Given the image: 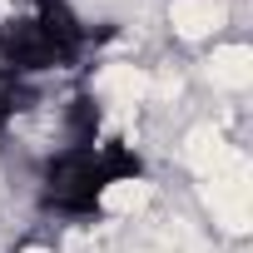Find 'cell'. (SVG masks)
Masks as SVG:
<instances>
[{
    "mask_svg": "<svg viewBox=\"0 0 253 253\" xmlns=\"http://www.w3.org/2000/svg\"><path fill=\"white\" fill-rule=\"evenodd\" d=\"M144 179V159L114 139V134H99L94 144H70V149H50L45 164H40V189H35V204L40 213L50 218H75V223H89L104 213L109 194Z\"/></svg>",
    "mask_w": 253,
    "mask_h": 253,
    "instance_id": "1",
    "label": "cell"
},
{
    "mask_svg": "<svg viewBox=\"0 0 253 253\" xmlns=\"http://www.w3.org/2000/svg\"><path fill=\"white\" fill-rule=\"evenodd\" d=\"M94 45V30L70 0H30L0 20V80H45L75 70Z\"/></svg>",
    "mask_w": 253,
    "mask_h": 253,
    "instance_id": "2",
    "label": "cell"
},
{
    "mask_svg": "<svg viewBox=\"0 0 253 253\" xmlns=\"http://www.w3.org/2000/svg\"><path fill=\"white\" fill-rule=\"evenodd\" d=\"M15 253H55V243H45V238H25Z\"/></svg>",
    "mask_w": 253,
    "mask_h": 253,
    "instance_id": "3",
    "label": "cell"
}]
</instances>
